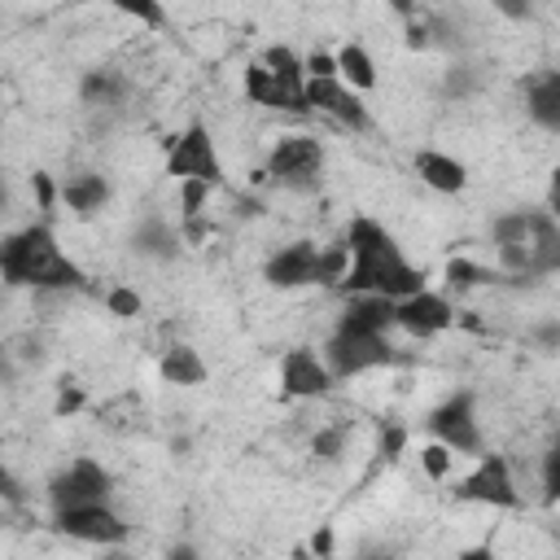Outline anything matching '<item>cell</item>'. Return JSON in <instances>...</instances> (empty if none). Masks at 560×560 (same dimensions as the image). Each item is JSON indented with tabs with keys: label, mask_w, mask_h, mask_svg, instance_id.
Segmentation results:
<instances>
[{
	"label": "cell",
	"mask_w": 560,
	"mask_h": 560,
	"mask_svg": "<svg viewBox=\"0 0 560 560\" xmlns=\"http://www.w3.org/2000/svg\"><path fill=\"white\" fill-rule=\"evenodd\" d=\"M319 245L315 241H293V245H280L267 267H262V280L271 289H306V284H319Z\"/></svg>",
	"instance_id": "4fadbf2b"
},
{
	"label": "cell",
	"mask_w": 560,
	"mask_h": 560,
	"mask_svg": "<svg viewBox=\"0 0 560 560\" xmlns=\"http://www.w3.org/2000/svg\"><path fill=\"white\" fill-rule=\"evenodd\" d=\"M455 499H468V503H486V508H521V490H516V477H512V464L508 455H477L472 472H464L455 481Z\"/></svg>",
	"instance_id": "9c48e42d"
},
{
	"label": "cell",
	"mask_w": 560,
	"mask_h": 560,
	"mask_svg": "<svg viewBox=\"0 0 560 560\" xmlns=\"http://www.w3.org/2000/svg\"><path fill=\"white\" fill-rule=\"evenodd\" d=\"M341 451H346V429L341 424L315 429V438H311V455L315 459H341Z\"/></svg>",
	"instance_id": "cb8c5ba5"
},
{
	"label": "cell",
	"mask_w": 560,
	"mask_h": 560,
	"mask_svg": "<svg viewBox=\"0 0 560 560\" xmlns=\"http://www.w3.org/2000/svg\"><path fill=\"white\" fill-rule=\"evenodd\" d=\"M420 468H424L433 481H446V477H451V468H455V455H451L442 442H429V446L420 451Z\"/></svg>",
	"instance_id": "4316f807"
},
{
	"label": "cell",
	"mask_w": 560,
	"mask_h": 560,
	"mask_svg": "<svg viewBox=\"0 0 560 560\" xmlns=\"http://www.w3.org/2000/svg\"><path fill=\"white\" fill-rule=\"evenodd\" d=\"M542 494H547V499L560 494V451H547V455H542Z\"/></svg>",
	"instance_id": "836d02e7"
},
{
	"label": "cell",
	"mask_w": 560,
	"mask_h": 560,
	"mask_svg": "<svg viewBox=\"0 0 560 560\" xmlns=\"http://www.w3.org/2000/svg\"><path fill=\"white\" fill-rule=\"evenodd\" d=\"M105 306H109V315H118V319H136V315L144 311L140 293H136V289H127V284H114V289L105 293Z\"/></svg>",
	"instance_id": "484cf974"
},
{
	"label": "cell",
	"mask_w": 560,
	"mask_h": 560,
	"mask_svg": "<svg viewBox=\"0 0 560 560\" xmlns=\"http://www.w3.org/2000/svg\"><path fill=\"white\" fill-rule=\"evenodd\" d=\"M206 232H210V228H206L201 214H197V219H184V236H188V241H206Z\"/></svg>",
	"instance_id": "d590c367"
},
{
	"label": "cell",
	"mask_w": 560,
	"mask_h": 560,
	"mask_svg": "<svg viewBox=\"0 0 560 560\" xmlns=\"http://www.w3.org/2000/svg\"><path fill=\"white\" fill-rule=\"evenodd\" d=\"M332 61H337V79L350 92H372L376 88V61H372V52L363 44H341L332 52Z\"/></svg>",
	"instance_id": "ffe728a7"
},
{
	"label": "cell",
	"mask_w": 560,
	"mask_h": 560,
	"mask_svg": "<svg viewBox=\"0 0 560 560\" xmlns=\"http://www.w3.org/2000/svg\"><path fill=\"white\" fill-rule=\"evenodd\" d=\"M166 560H201V551H197L192 542H175V547L166 551Z\"/></svg>",
	"instance_id": "ab89813d"
},
{
	"label": "cell",
	"mask_w": 560,
	"mask_h": 560,
	"mask_svg": "<svg viewBox=\"0 0 560 560\" xmlns=\"http://www.w3.org/2000/svg\"><path fill=\"white\" fill-rule=\"evenodd\" d=\"M9 206V184H4V175H0V210Z\"/></svg>",
	"instance_id": "f6af8a7d"
},
{
	"label": "cell",
	"mask_w": 560,
	"mask_h": 560,
	"mask_svg": "<svg viewBox=\"0 0 560 560\" xmlns=\"http://www.w3.org/2000/svg\"><path fill=\"white\" fill-rule=\"evenodd\" d=\"M118 9H122L127 18H136V22H144V26H166V9L153 4V0H122Z\"/></svg>",
	"instance_id": "f546056e"
},
{
	"label": "cell",
	"mask_w": 560,
	"mask_h": 560,
	"mask_svg": "<svg viewBox=\"0 0 560 560\" xmlns=\"http://www.w3.org/2000/svg\"><path fill=\"white\" fill-rule=\"evenodd\" d=\"M79 407H83V389H79V385H61V394H57V407H52V411H57V416H74Z\"/></svg>",
	"instance_id": "e575fe53"
},
{
	"label": "cell",
	"mask_w": 560,
	"mask_h": 560,
	"mask_svg": "<svg viewBox=\"0 0 560 560\" xmlns=\"http://www.w3.org/2000/svg\"><path fill=\"white\" fill-rule=\"evenodd\" d=\"M245 96L254 101V105H267V109H289V114H298L293 109V101L280 92V83L258 66V61H249L245 66Z\"/></svg>",
	"instance_id": "603a6c76"
},
{
	"label": "cell",
	"mask_w": 560,
	"mask_h": 560,
	"mask_svg": "<svg viewBox=\"0 0 560 560\" xmlns=\"http://www.w3.org/2000/svg\"><path fill=\"white\" fill-rule=\"evenodd\" d=\"M0 494H4V499H13V503L22 499V490H18V481L9 477V468H4V464H0Z\"/></svg>",
	"instance_id": "f35d334b"
},
{
	"label": "cell",
	"mask_w": 560,
	"mask_h": 560,
	"mask_svg": "<svg viewBox=\"0 0 560 560\" xmlns=\"http://www.w3.org/2000/svg\"><path fill=\"white\" fill-rule=\"evenodd\" d=\"M0 280L35 293L83 289L79 262L57 245V232L48 223H26L0 241Z\"/></svg>",
	"instance_id": "7a4b0ae2"
},
{
	"label": "cell",
	"mask_w": 560,
	"mask_h": 560,
	"mask_svg": "<svg viewBox=\"0 0 560 560\" xmlns=\"http://www.w3.org/2000/svg\"><path fill=\"white\" fill-rule=\"evenodd\" d=\"M346 267H350V249L346 245H332L319 254V284H341L346 280Z\"/></svg>",
	"instance_id": "d4e9b609"
},
{
	"label": "cell",
	"mask_w": 560,
	"mask_h": 560,
	"mask_svg": "<svg viewBox=\"0 0 560 560\" xmlns=\"http://www.w3.org/2000/svg\"><path fill=\"white\" fill-rule=\"evenodd\" d=\"M402 446H407V429H402V424H385V429H381V455H385V459H398Z\"/></svg>",
	"instance_id": "d6a6232c"
},
{
	"label": "cell",
	"mask_w": 560,
	"mask_h": 560,
	"mask_svg": "<svg viewBox=\"0 0 560 560\" xmlns=\"http://www.w3.org/2000/svg\"><path fill=\"white\" fill-rule=\"evenodd\" d=\"M490 241L499 249L525 245L538 276H551L560 267V223L551 210H508L490 223Z\"/></svg>",
	"instance_id": "3957f363"
},
{
	"label": "cell",
	"mask_w": 560,
	"mask_h": 560,
	"mask_svg": "<svg viewBox=\"0 0 560 560\" xmlns=\"http://www.w3.org/2000/svg\"><path fill=\"white\" fill-rule=\"evenodd\" d=\"M166 175H175L179 184L184 179H201V184H223V158L214 149V136L206 122H188L171 149H166Z\"/></svg>",
	"instance_id": "8992f818"
},
{
	"label": "cell",
	"mask_w": 560,
	"mask_h": 560,
	"mask_svg": "<svg viewBox=\"0 0 560 560\" xmlns=\"http://www.w3.org/2000/svg\"><path fill=\"white\" fill-rule=\"evenodd\" d=\"M61 201H66L79 219H92V214H96V210H105V201H109V179H105V175H96V171L70 175V179L61 184Z\"/></svg>",
	"instance_id": "ac0fdd59"
},
{
	"label": "cell",
	"mask_w": 560,
	"mask_h": 560,
	"mask_svg": "<svg viewBox=\"0 0 560 560\" xmlns=\"http://www.w3.org/2000/svg\"><path fill=\"white\" fill-rule=\"evenodd\" d=\"M96 560H131V556H127L122 547H101V556H96Z\"/></svg>",
	"instance_id": "ee69618b"
},
{
	"label": "cell",
	"mask_w": 560,
	"mask_h": 560,
	"mask_svg": "<svg viewBox=\"0 0 560 560\" xmlns=\"http://www.w3.org/2000/svg\"><path fill=\"white\" fill-rule=\"evenodd\" d=\"M337 328L346 332H372V337H385L394 328V302L389 298H376V293H354L337 319Z\"/></svg>",
	"instance_id": "9a60e30c"
},
{
	"label": "cell",
	"mask_w": 560,
	"mask_h": 560,
	"mask_svg": "<svg viewBox=\"0 0 560 560\" xmlns=\"http://www.w3.org/2000/svg\"><path fill=\"white\" fill-rule=\"evenodd\" d=\"M451 324H455V306H451V298L438 293V289H420V293L394 302V328H402V332H411V337H420V341L446 332Z\"/></svg>",
	"instance_id": "7c38bea8"
},
{
	"label": "cell",
	"mask_w": 560,
	"mask_h": 560,
	"mask_svg": "<svg viewBox=\"0 0 560 560\" xmlns=\"http://www.w3.org/2000/svg\"><path fill=\"white\" fill-rule=\"evenodd\" d=\"M52 529L66 534V538H74V542H88V547H122L127 534H131V525L109 503L52 512Z\"/></svg>",
	"instance_id": "30bf717a"
},
{
	"label": "cell",
	"mask_w": 560,
	"mask_h": 560,
	"mask_svg": "<svg viewBox=\"0 0 560 560\" xmlns=\"http://www.w3.org/2000/svg\"><path fill=\"white\" fill-rule=\"evenodd\" d=\"M109 490H114V477L105 472V464L79 455V459H70V464L48 481V503H52V512L92 508V503H109Z\"/></svg>",
	"instance_id": "ba28073f"
},
{
	"label": "cell",
	"mask_w": 560,
	"mask_h": 560,
	"mask_svg": "<svg viewBox=\"0 0 560 560\" xmlns=\"http://www.w3.org/2000/svg\"><path fill=\"white\" fill-rule=\"evenodd\" d=\"M302 101H306V114L315 109V114H328V118H337L341 127H350V131H368V105H363V96L359 92H350L341 79H306L302 83Z\"/></svg>",
	"instance_id": "8fae6325"
},
{
	"label": "cell",
	"mask_w": 560,
	"mask_h": 560,
	"mask_svg": "<svg viewBox=\"0 0 560 560\" xmlns=\"http://www.w3.org/2000/svg\"><path fill=\"white\" fill-rule=\"evenodd\" d=\"M455 560H499V556H494L490 547H464V551H459Z\"/></svg>",
	"instance_id": "b9f144b4"
},
{
	"label": "cell",
	"mask_w": 560,
	"mask_h": 560,
	"mask_svg": "<svg viewBox=\"0 0 560 560\" xmlns=\"http://www.w3.org/2000/svg\"><path fill=\"white\" fill-rule=\"evenodd\" d=\"M311 551H315V556H328V551H332V529H328V525L311 538Z\"/></svg>",
	"instance_id": "74e56055"
},
{
	"label": "cell",
	"mask_w": 560,
	"mask_h": 560,
	"mask_svg": "<svg viewBox=\"0 0 560 560\" xmlns=\"http://www.w3.org/2000/svg\"><path fill=\"white\" fill-rule=\"evenodd\" d=\"M158 376H162L166 385H201V381L210 376V368H206V359H201L188 341H175V346L162 350V359H158Z\"/></svg>",
	"instance_id": "d6986e66"
},
{
	"label": "cell",
	"mask_w": 560,
	"mask_h": 560,
	"mask_svg": "<svg viewBox=\"0 0 560 560\" xmlns=\"http://www.w3.org/2000/svg\"><path fill=\"white\" fill-rule=\"evenodd\" d=\"M424 424H429L433 442H442L451 455H486V442H481V429H477V402H472L468 389L438 402Z\"/></svg>",
	"instance_id": "52a82bcc"
},
{
	"label": "cell",
	"mask_w": 560,
	"mask_h": 560,
	"mask_svg": "<svg viewBox=\"0 0 560 560\" xmlns=\"http://www.w3.org/2000/svg\"><path fill=\"white\" fill-rule=\"evenodd\" d=\"M525 114H529L542 131H560V74H556V70H542V74L529 79Z\"/></svg>",
	"instance_id": "e0dca14e"
},
{
	"label": "cell",
	"mask_w": 560,
	"mask_h": 560,
	"mask_svg": "<svg viewBox=\"0 0 560 560\" xmlns=\"http://www.w3.org/2000/svg\"><path fill=\"white\" fill-rule=\"evenodd\" d=\"M468 70H472V66H451V70H446V92H451V96H468V92L481 83V79L468 74Z\"/></svg>",
	"instance_id": "1f68e13d"
},
{
	"label": "cell",
	"mask_w": 560,
	"mask_h": 560,
	"mask_svg": "<svg viewBox=\"0 0 560 560\" xmlns=\"http://www.w3.org/2000/svg\"><path fill=\"white\" fill-rule=\"evenodd\" d=\"M127 92H131V83H127L122 70H88L79 79V101L83 105H118Z\"/></svg>",
	"instance_id": "44dd1931"
},
{
	"label": "cell",
	"mask_w": 560,
	"mask_h": 560,
	"mask_svg": "<svg viewBox=\"0 0 560 560\" xmlns=\"http://www.w3.org/2000/svg\"><path fill=\"white\" fill-rule=\"evenodd\" d=\"M319 171H324V144L315 136H280L258 179H276L280 188H293V192H315Z\"/></svg>",
	"instance_id": "277c9868"
},
{
	"label": "cell",
	"mask_w": 560,
	"mask_h": 560,
	"mask_svg": "<svg viewBox=\"0 0 560 560\" xmlns=\"http://www.w3.org/2000/svg\"><path fill=\"white\" fill-rule=\"evenodd\" d=\"M206 201H210V184H201V179H184V184H179V206H184L179 214H184V219H197Z\"/></svg>",
	"instance_id": "f1b7e54d"
},
{
	"label": "cell",
	"mask_w": 560,
	"mask_h": 560,
	"mask_svg": "<svg viewBox=\"0 0 560 560\" xmlns=\"http://www.w3.org/2000/svg\"><path fill=\"white\" fill-rule=\"evenodd\" d=\"M35 192H39V206L48 210L52 206V179L48 175H35Z\"/></svg>",
	"instance_id": "60d3db41"
},
{
	"label": "cell",
	"mask_w": 560,
	"mask_h": 560,
	"mask_svg": "<svg viewBox=\"0 0 560 560\" xmlns=\"http://www.w3.org/2000/svg\"><path fill=\"white\" fill-rule=\"evenodd\" d=\"M302 74L306 79H337V61H332V52H311V57H302Z\"/></svg>",
	"instance_id": "4dcf8cb0"
},
{
	"label": "cell",
	"mask_w": 560,
	"mask_h": 560,
	"mask_svg": "<svg viewBox=\"0 0 560 560\" xmlns=\"http://www.w3.org/2000/svg\"><path fill=\"white\" fill-rule=\"evenodd\" d=\"M350 249V267H346V280L341 289L354 298V293H376V298H389V302H402L411 293L424 289V271L407 262V254L398 249V241L376 223V219H354L346 228V241Z\"/></svg>",
	"instance_id": "6da1fadb"
},
{
	"label": "cell",
	"mask_w": 560,
	"mask_h": 560,
	"mask_svg": "<svg viewBox=\"0 0 560 560\" xmlns=\"http://www.w3.org/2000/svg\"><path fill=\"white\" fill-rule=\"evenodd\" d=\"M319 359H324V368H328L332 381H350V376H363L372 368H389L394 363V346H389V337L332 328V337L324 341Z\"/></svg>",
	"instance_id": "5b68a950"
},
{
	"label": "cell",
	"mask_w": 560,
	"mask_h": 560,
	"mask_svg": "<svg viewBox=\"0 0 560 560\" xmlns=\"http://www.w3.org/2000/svg\"><path fill=\"white\" fill-rule=\"evenodd\" d=\"M416 175L438 192H464L468 188V166L442 149H416Z\"/></svg>",
	"instance_id": "2e32d148"
},
{
	"label": "cell",
	"mask_w": 560,
	"mask_h": 560,
	"mask_svg": "<svg viewBox=\"0 0 560 560\" xmlns=\"http://www.w3.org/2000/svg\"><path fill=\"white\" fill-rule=\"evenodd\" d=\"M486 280V267H477V262H468V258H451L446 262V284L451 289H472V284H481Z\"/></svg>",
	"instance_id": "83f0119b"
},
{
	"label": "cell",
	"mask_w": 560,
	"mask_h": 560,
	"mask_svg": "<svg viewBox=\"0 0 560 560\" xmlns=\"http://www.w3.org/2000/svg\"><path fill=\"white\" fill-rule=\"evenodd\" d=\"M179 245H184V236H179L166 219H144V223L136 228V249L149 254V258H175Z\"/></svg>",
	"instance_id": "7402d4cb"
},
{
	"label": "cell",
	"mask_w": 560,
	"mask_h": 560,
	"mask_svg": "<svg viewBox=\"0 0 560 560\" xmlns=\"http://www.w3.org/2000/svg\"><path fill=\"white\" fill-rule=\"evenodd\" d=\"M363 560H398V556H394V551H385V547H368V551H363Z\"/></svg>",
	"instance_id": "7bdbcfd3"
},
{
	"label": "cell",
	"mask_w": 560,
	"mask_h": 560,
	"mask_svg": "<svg viewBox=\"0 0 560 560\" xmlns=\"http://www.w3.org/2000/svg\"><path fill=\"white\" fill-rule=\"evenodd\" d=\"M538 341H542V350H556L560 346V324H542L538 328Z\"/></svg>",
	"instance_id": "8d00e7d4"
},
{
	"label": "cell",
	"mask_w": 560,
	"mask_h": 560,
	"mask_svg": "<svg viewBox=\"0 0 560 560\" xmlns=\"http://www.w3.org/2000/svg\"><path fill=\"white\" fill-rule=\"evenodd\" d=\"M332 385H337V381L328 376L319 350L293 346V350L280 354V389H284L289 398H324Z\"/></svg>",
	"instance_id": "5bb4252c"
}]
</instances>
